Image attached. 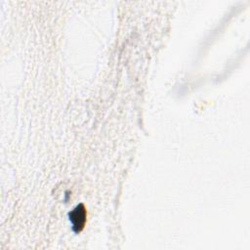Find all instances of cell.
Returning a JSON list of instances; mask_svg holds the SVG:
<instances>
[{
  "instance_id": "1",
  "label": "cell",
  "mask_w": 250,
  "mask_h": 250,
  "mask_svg": "<svg viewBox=\"0 0 250 250\" xmlns=\"http://www.w3.org/2000/svg\"><path fill=\"white\" fill-rule=\"evenodd\" d=\"M68 216H69V220L72 224V229H74V231L75 232L81 231L86 223L87 214H86L85 206L82 203H80L72 211H70Z\"/></svg>"
}]
</instances>
